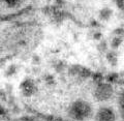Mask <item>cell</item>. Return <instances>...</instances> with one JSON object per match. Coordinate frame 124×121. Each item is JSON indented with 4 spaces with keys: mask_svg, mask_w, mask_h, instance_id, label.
<instances>
[{
    "mask_svg": "<svg viewBox=\"0 0 124 121\" xmlns=\"http://www.w3.org/2000/svg\"><path fill=\"white\" fill-rule=\"evenodd\" d=\"M3 112H4V111H3V109H2L1 107H0V115H1V114H3Z\"/></svg>",
    "mask_w": 124,
    "mask_h": 121,
    "instance_id": "9a60e30c",
    "label": "cell"
},
{
    "mask_svg": "<svg viewBox=\"0 0 124 121\" xmlns=\"http://www.w3.org/2000/svg\"><path fill=\"white\" fill-rule=\"evenodd\" d=\"M69 114L76 120H84L91 114V107L84 100H78L73 103L69 110Z\"/></svg>",
    "mask_w": 124,
    "mask_h": 121,
    "instance_id": "6da1fadb",
    "label": "cell"
},
{
    "mask_svg": "<svg viewBox=\"0 0 124 121\" xmlns=\"http://www.w3.org/2000/svg\"><path fill=\"white\" fill-rule=\"evenodd\" d=\"M122 11H123V14H124V7H123V9H122Z\"/></svg>",
    "mask_w": 124,
    "mask_h": 121,
    "instance_id": "2e32d148",
    "label": "cell"
},
{
    "mask_svg": "<svg viewBox=\"0 0 124 121\" xmlns=\"http://www.w3.org/2000/svg\"><path fill=\"white\" fill-rule=\"evenodd\" d=\"M91 26H92V27H94V28H98V27H99V24H98V22H97V21L92 20V21H91Z\"/></svg>",
    "mask_w": 124,
    "mask_h": 121,
    "instance_id": "7c38bea8",
    "label": "cell"
},
{
    "mask_svg": "<svg viewBox=\"0 0 124 121\" xmlns=\"http://www.w3.org/2000/svg\"><path fill=\"white\" fill-rule=\"evenodd\" d=\"M122 118H123V121H124V116H123V117H122Z\"/></svg>",
    "mask_w": 124,
    "mask_h": 121,
    "instance_id": "e0dca14e",
    "label": "cell"
},
{
    "mask_svg": "<svg viewBox=\"0 0 124 121\" xmlns=\"http://www.w3.org/2000/svg\"><path fill=\"white\" fill-rule=\"evenodd\" d=\"M119 107H120V110H121L122 117H123L124 116V90L119 95Z\"/></svg>",
    "mask_w": 124,
    "mask_h": 121,
    "instance_id": "9c48e42d",
    "label": "cell"
},
{
    "mask_svg": "<svg viewBox=\"0 0 124 121\" xmlns=\"http://www.w3.org/2000/svg\"><path fill=\"white\" fill-rule=\"evenodd\" d=\"M21 87H22V90H23V92H24V94H26V95L32 94V93L34 92V90H35V86H34V83L31 80L24 81L22 83Z\"/></svg>",
    "mask_w": 124,
    "mask_h": 121,
    "instance_id": "277c9868",
    "label": "cell"
},
{
    "mask_svg": "<svg viewBox=\"0 0 124 121\" xmlns=\"http://www.w3.org/2000/svg\"><path fill=\"white\" fill-rule=\"evenodd\" d=\"M123 40L120 37H117V36H114L113 38H112L111 40V48L113 50H117L120 46H121Z\"/></svg>",
    "mask_w": 124,
    "mask_h": 121,
    "instance_id": "52a82bcc",
    "label": "cell"
},
{
    "mask_svg": "<svg viewBox=\"0 0 124 121\" xmlns=\"http://www.w3.org/2000/svg\"><path fill=\"white\" fill-rule=\"evenodd\" d=\"M115 113L110 108H101L96 115V121H115Z\"/></svg>",
    "mask_w": 124,
    "mask_h": 121,
    "instance_id": "3957f363",
    "label": "cell"
},
{
    "mask_svg": "<svg viewBox=\"0 0 124 121\" xmlns=\"http://www.w3.org/2000/svg\"><path fill=\"white\" fill-rule=\"evenodd\" d=\"M97 50L99 51V52H106V51L108 50V44L106 40H100V42L97 45Z\"/></svg>",
    "mask_w": 124,
    "mask_h": 121,
    "instance_id": "30bf717a",
    "label": "cell"
},
{
    "mask_svg": "<svg viewBox=\"0 0 124 121\" xmlns=\"http://www.w3.org/2000/svg\"><path fill=\"white\" fill-rule=\"evenodd\" d=\"M23 1V0H5L6 4L9 6H17Z\"/></svg>",
    "mask_w": 124,
    "mask_h": 121,
    "instance_id": "8fae6325",
    "label": "cell"
},
{
    "mask_svg": "<svg viewBox=\"0 0 124 121\" xmlns=\"http://www.w3.org/2000/svg\"><path fill=\"white\" fill-rule=\"evenodd\" d=\"M112 15H113V10L108 7H104L99 11V19L101 21H108Z\"/></svg>",
    "mask_w": 124,
    "mask_h": 121,
    "instance_id": "5b68a950",
    "label": "cell"
},
{
    "mask_svg": "<svg viewBox=\"0 0 124 121\" xmlns=\"http://www.w3.org/2000/svg\"><path fill=\"white\" fill-rule=\"evenodd\" d=\"M93 38H94V40H100V38H101V33L100 32H95L94 35H93Z\"/></svg>",
    "mask_w": 124,
    "mask_h": 121,
    "instance_id": "4fadbf2b",
    "label": "cell"
},
{
    "mask_svg": "<svg viewBox=\"0 0 124 121\" xmlns=\"http://www.w3.org/2000/svg\"><path fill=\"white\" fill-rule=\"evenodd\" d=\"M113 87L108 83H99L95 89L94 95L97 100H108L113 95Z\"/></svg>",
    "mask_w": 124,
    "mask_h": 121,
    "instance_id": "7a4b0ae2",
    "label": "cell"
},
{
    "mask_svg": "<svg viewBox=\"0 0 124 121\" xmlns=\"http://www.w3.org/2000/svg\"><path fill=\"white\" fill-rule=\"evenodd\" d=\"M56 2L58 4H62V3H64V0H56Z\"/></svg>",
    "mask_w": 124,
    "mask_h": 121,
    "instance_id": "5bb4252c",
    "label": "cell"
},
{
    "mask_svg": "<svg viewBox=\"0 0 124 121\" xmlns=\"http://www.w3.org/2000/svg\"><path fill=\"white\" fill-rule=\"evenodd\" d=\"M113 35L122 38V40H124V27L121 26V27H118V28H116V29L113 31Z\"/></svg>",
    "mask_w": 124,
    "mask_h": 121,
    "instance_id": "ba28073f",
    "label": "cell"
},
{
    "mask_svg": "<svg viewBox=\"0 0 124 121\" xmlns=\"http://www.w3.org/2000/svg\"><path fill=\"white\" fill-rule=\"evenodd\" d=\"M107 60L110 62L112 65H116L118 61V54L115 50H112L107 53Z\"/></svg>",
    "mask_w": 124,
    "mask_h": 121,
    "instance_id": "8992f818",
    "label": "cell"
}]
</instances>
